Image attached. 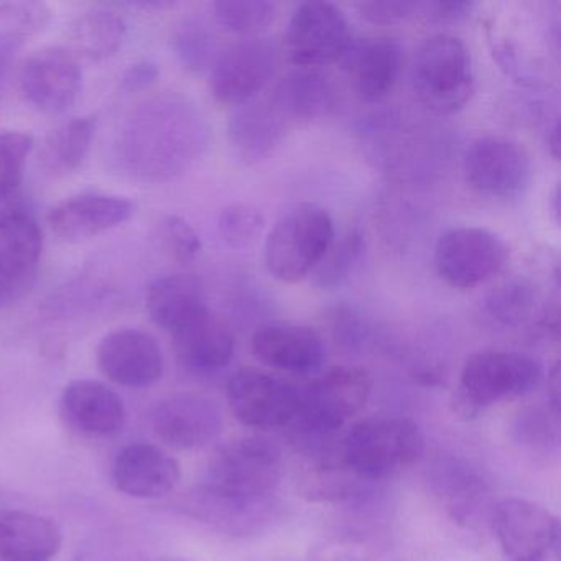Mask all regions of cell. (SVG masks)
<instances>
[{
    "label": "cell",
    "mask_w": 561,
    "mask_h": 561,
    "mask_svg": "<svg viewBox=\"0 0 561 561\" xmlns=\"http://www.w3.org/2000/svg\"><path fill=\"white\" fill-rule=\"evenodd\" d=\"M351 47L353 31L337 5L310 0L295 9L285 34V51L295 67L318 70L346 57Z\"/></svg>",
    "instance_id": "10"
},
{
    "label": "cell",
    "mask_w": 561,
    "mask_h": 561,
    "mask_svg": "<svg viewBox=\"0 0 561 561\" xmlns=\"http://www.w3.org/2000/svg\"><path fill=\"white\" fill-rule=\"evenodd\" d=\"M251 344L252 353L265 366L297 376L317 373L327 359L323 337L304 324H262Z\"/></svg>",
    "instance_id": "19"
},
{
    "label": "cell",
    "mask_w": 561,
    "mask_h": 561,
    "mask_svg": "<svg viewBox=\"0 0 561 561\" xmlns=\"http://www.w3.org/2000/svg\"><path fill=\"white\" fill-rule=\"evenodd\" d=\"M356 9L360 18L366 19L370 24L392 25L412 18L422 9V4L403 2V0L400 2L387 0V2H359L356 4Z\"/></svg>",
    "instance_id": "41"
},
{
    "label": "cell",
    "mask_w": 561,
    "mask_h": 561,
    "mask_svg": "<svg viewBox=\"0 0 561 561\" xmlns=\"http://www.w3.org/2000/svg\"><path fill=\"white\" fill-rule=\"evenodd\" d=\"M152 428L170 448H202L221 435L222 412L211 397L176 393L153 410Z\"/></svg>",
    "instance_id": "17"
},
{
    "label": "cell",
    "mask_w": 561,
    "mask_h": 561,
    "mask_svg": "<svg viewBox=\"0 0 561 561\" xmlns=\"http://www.w3.org/2000/svg\"><path fill=\"white\" fill-rule=\"evenodd\" d=\"M265 218L261 209L245 203H236L222 209L218 231L222 241L232 249H244L254 244L264 231Z\"/></svg>",
    "instance_id": "37"
},
{
    "label": "cell",
    "mask_w": 561,
    "mask_h": 561,
    "mask_svg": "<svg viewBox=\"0 0 561 561\" xmlns=\"http://www.w3.org/2000/svg\"><path fill=\"white\" fill-rule=\"evenodd\" d=\"M438 492L448 502L455 520L471 524L481 512L488 497V485L468 466L458 461H443L436 466L432 478Z\"/></svg>",
    "instance_id": "31"
},
{
    "label": "cell",
    "mask_w": 561,
    "mask_h": 561,
    "mask_svg": "<svg viewBox=\"0 0 561 561\" xmlns=\"http://www.w3.org/2000/svg\"><path fill=\"white\" fill-rule=\"evenodd\" d=\"M180 478L179 461L150 443L127 445L114 459V485L130 497H163L176 488Z\"/></svg>",
    "instance_id": "21"
},
{
    "label": "cell",
    "mask_w": 561,
    "mask_h": 561,
    "mask_svg": "<svg viewBox=\"0 0 561 561\" xmlns=\"http://www.w3.org/2000/svg\"><path fill=\"white\" fill-rule=\"evenodd\" d=\"M96 117H75L51 130L41 147V167L47 175L61 179L80 169L96 134Z\"/></svg>",
    "instance_id": "29"
},
{
    "label": "cell",
    "mask_w": 561,
    "mask_h": 561,
    "mask_svg": "<svg viewBox=\"0 0 561 561\" xmlns=\"http://www.w3.org/2000/svg\"><path fill=\"white\" fill-rule=\"evenodd\" d=\"M331 328H333L337 340L350 347L359 346L369 334L366 320H363L360 314L350 307L334 308L331 313Z\"/></svg>",
    "instance_id": "42"
},
{
    "label": "cell",
    "mask_w": 561,
    "mask_h": 561,
    "mask_svg": "<svg viewBox=\"0 0 561 561\" xmlns=\"http://www.w3.org/2000/svg\"><path fill=\"white\" fill-rule=\"evenodd\" d=\"M126 37L127 24L119 12L111 8H93L71 25V51L78 58L107 60L123 48Z\"/></svg>",
    "instance_id": "30"
},
{
    "label": "cell",
    "mask_w": 561,
    "mask_h": 561,
    "mask_svg": "<svg viewBox=\"0 0 561 561\" xmlns=\"http://www.w3.org/2000/svg\"><path fill=\"white\" fill-rule=\"evenodd\" d=\"M290 124L272 106L271 101L236 107L228 124L229 140L245 160L264 159L282 142Z\"/></svg>",
    "instance_id": "28"
},
{
    "label": "cell",
    "mask_w": 561,
    "mask_h": 561,
    "mask_svg": "<svg viewBox=\"0 0 561 561\" xmlns=\"http://www.w3.org/2000/svg\"><path fill=\"white\" fill-rule=\"evenodd\" d=\"M163 249L180 264H190L202 252V239L196 229L182 216H165L160 222Z\"/></svg>",
    "instance_id": "39"
},
{
    "label": "cell",
    "mask_w": 561,
    "mask_h": 561,
    "mask_svg": "<svg viewBox=\"0 0 561 561\" xmlns=\"http://www.w3.org/2000/svg\"><path fill=\"white\" fill-rule=\"evenodd\" d=\"M268 101L288 124L310 123L334 110L336 90L320 71L298 68L275 87Z\"/></svg>",
    "instance_id": "27"
},
{
    "label": "cell",
    "mask_w": 561,
    "mask_h": 561,
    "mask_svg": "<svg viewBox=\"0 0 561 561\" xmlns=\"http://www.w3.org/2000/svg\"><path fill=\"white\" fill-rule=\"evenodd\" d=\"M0 18L4 19L11 31L21 37L37 34L50 22V9L41 2H5L0 4Z\"/></svg>",
    "instance_id": "40"
},
{
    "label": "cell",
    "mask_w": 561,
    "mask_h": 561,
    "mask_svg": "<svg viewBox=\"0 0 561 561\" xmlns=\"http://www.w3.org/2000/svg\"><path fill=\"white\" fill-rule=\"evenodd\" d=\"M550 139H548V144H550L551 156L554 159H558V149H560V140H558V124L554 123L553 127L550 129Z\"/></svg>",
    "instance_id": "47"
},
{
    "label": "cell",
    "mask_w": 561,
    "mask_h": 561,
    "mask_svg": "<svg viewBox=\"0 0 561 561\" xmlns=\"http://www.w3.org/2000/svg\"><path fill=\"white\" fill-rule=\"evenodd\" d=\"M24 42L25 38L15 34V32H0V98H2L5 81H8L9 73H11L12 64H14Z\"/></svg>",
    "instance_id": "45"
},
{
    "label": "cell",
    "mask_w": 561,
    "mask_h": 561,
    "mask_svg": "<svg viewBox=\"0 0 561 561\" xmlns=\"http://www.w3.org/2000/svg\"><path fill=\"white\" fill-rule=\"evenodd\" d=\"M433 262L449 287L472 290L504 271L508 249L501 236L489 229L459 226L439 236Z\"/></svg>",
    "instance_id": "8"
},
{
    "label": "cell",
    "mask_w": 561,
    "mask_h": 561,
    "mask_svg": "<svg viewBox=\"0 0 561 561\" xmlns=\"http://www.w3.org/2000/svg\"><path fill=\"white\" fill-rule=\"evenodd\" d=\"M491 524L504 553L514 561H550L560 543V522L543 505L507 497L492 508Z\"/></svg>",
    "instance_id": "13"
},
{
    "label": "cell",
    "mask_w": 561,
    "mask_h": 561,
    "mask_svg": "<svg viewBox=\"0 0 561 561\" xmlns=\"http://www.w3.org/2000/svg\"><path fill=\"white\" fill-rule=\"evenodd\" d=\"M44 236L24 203H0V311L21 301L34 287Z\"/></svg>",
    "instance_id": "9"
},
{
    "label": "cell",
    "mask_w": 561,
    "mask_h": 561,
    "mask_svg": "<svg viewBox=\"0 0 561 561\" xmlns=\"http://www.w3.org/2000/svg\"><path fill=\"white\" fill-rule=\"evenodd\" d=\"M517 432L522 442L525 445H530L531 448L550 446V443L554 442V430L551 426L550 416H547V413L541 410L524 413L518 422Z\"/></svg>",
    "instance_id": "43"
},
{
    "label": "cell",
    "mask_w": 561,
    "mask_h": 561,
    "mask_svg": "<svg viewBox=\"0 0 561 561\" xmlns=\"http://www.w3.org/2000/svg\"><path fill=\"white\" fill-rule=\"evenodd\" d=\"M425 449L422 428L409 416L360 420L340 443L341 461L363 481L389 478L419 461Z\"/></svg>",
    "instance_id": "2"
},
{
    "label": "cell",
    "mask_w": 561,
    "mask_h": 561,
    "mask_svg": "<svg viewBox=\"0 0 561 561\" xmlns=\"http://www.w3.org/2000/svg\"><path fill=\"white\" fill-rule=\"evenodd\" d=\"M373 379L363 367L337 366L301 390L291 432L334 435L366 407Z\"/></svg>",
    "instance_id": "7"
},
{
    "label": "cell",
    "mask_w": 561,
    "mask_h": 561,
    "mask_svg": "<svg viewBox=\"0 0 561 561\" xmlns=\"http://www.w3.org/2000/svg\"><path fill=\"white\" fill-rule=\"evenodd\" d=\"M537 290L525 278H512L485 295L482 307L485 314L502 327L517 328L535 313Z\"/></svg>",
    "instance_id": "32"
},
{
    "label": "cell",
    "mask_w": 561,
    "mask_h": 561,
    "mask_svg": "<svg viewBox=\"0 0 561 561\" xmlns=\"http://www.w3.org/2000/svg\"><path fill=\"white\" fill-rule=\"evenodd\" d=\"M61 415L71 428L98 438L123 432L127 419L119 393L93 379L73 380L65 387Z\"/></svg>",
    "instance_id": "22"
},
{
    "label": "cell",
    "mask_w": 561,
    "mask_h": 561,
    "mask_svg": "<svg viewBox=\"0 0 561 561\" xmlns=\"http://www.w3.org/2000/svg\"><path fill=\"white\" fill-rule=\"evenodd\" d=\"M64 547L57 522L27 511L0 514V561H51Z\"/></svg>",
    "instance_id": "24"
},
{
    "label": "cell",
    "mask_w": 561,
    "mask_h": 561,
    "mask_svg": "<svg viewBox=\"0 0 561 561\" xmlns=\"http://www.w3.org/2000/svg\"><path fill=\"white\" fill-rule=\"evenodd\" d=\"M216 22L232 34L251 35L264 31L277 14L267 0H221L213 4Z\"/></svg>",
    "instance_id": "35"
},
{
    "label": "cell",
    "mask_w": 561,
    "mask_h": 561,
    "mask_svg": "<svg viewBox=\"0 0 561 561\" xmlns=\"http://www.w3.org/2000/svg\"><path fill=\"white\" fill-rule=\"evenodd\" d=\"M278 50L267 38L238 42L218 54L209 75L213 98L226 106L254 100L274 77Z\"/></svg>",
    "instance_id": "14"
},
{
    "label": "cell",
    "mask_w": 561,
    "mask_h": 561,
    "mask_svg": "<svg viewBox=\"0 0 561 561\" xmlns=\"http://www.w3.org/2000/svg\"><path fill=\"white\" fill-rule=\"evenodd\" d=\"M180 508L183 514L215 530L231 535H248L271 524L277 505L271 501V497L251 501V499L236 497L202 484L183 495Z\"/></svg>",
    "instance_id": "18"
},
{
    "label": "cell",
    "mask_w": 561,
    "mask_h": 561,
    "mask_svg": "<svg viewBox=\"0 0 561 561\" xmlns=\"http://www.w3.org/2000/svg\"><path fill=\"white\" fill-rule=\"evenodd\" d=\"M34 137L24 130H0V203L9 202L24 180Z\"/></svg>",
    "instance_id": "36"
},
{
    "label": "cell",
    "mask_w": 561,
    "mask_h": 561,
    "mask_svg": "<svg viewBox=\"0 0 561 561\" xmlns=\"http://www.w3.org/2000/svg\"><path fill=\"white\" fill-rule=\"evenodd\" d=\"M543 379V367L527 354L514 351H481L462 366L456 390L455 413L472 420L494 403L527 396Z\"/></svg>",
    "instance_id": "4"
},
{
    "label": "cell",
    "mask_w": 561,
    "mask_h": 561,
    "mask_svg": "<svg viewBox=\"0 0 561 561\" xmlns=\"http://www.w3.org/2000/svg\"><path fill=\"white\" fill-rule=\"evenodd\" d=\"M412 83L420 103L433 113L461 110L474 91V67L465 42L451 34L425 38L413 60Z\"/></svg>",
    "instance_id": "5"
},
{
    "label": "cell",
    "mask_w": 561,
    "mask_h": 561,
    "mask_svg": "<svg viewBox=\"0 0 561 561\" xmlns=\"http://www.w3.org/2000/svg\"><path fill=\"white\" fill-rule=\"evenodd\" d=\"M160 70L157 64L150 60L137 61L124 71L121 78V88L126 93L149 90L159 80Z\"/></svg>",
    "instance_id": "44"
},
{
    "label": "cell",
    "mask_w": 561,
    "mask_h": 561,
    "mask_svg": "<svg viewBox=\"0 0 561 561\" xmlns=\"http://www.w3.org/2000/svg\"><path fill=\"white\" fill-rule=\"evenodd\" d=\"M465 179L484 198L514 199L530 185L531 162L527 150L501 136L474 140L462 160Z\"/></svg>",
    "instance_id": "11"
},
{
    "label": "cell",
    "mask_w": 561,
    "mask_h": 561,
    "mask_svg": "<svg viewBox=\"0 0 561 561\" xmlns=\"http://www.w3.org/2000/svg\"><path fill=\"white\" fill-rule=\"evenodd\" d=\"M425 15L436 22H458L471 14L472 2H432L422 4Z\"/></svg>",
    "instance_id": "46"
},
{
    "label": "cell",
    "mask_w": 561,
    "mask_h": 561,
    "mask_svg": "<svg viewBox=\"0 0 561 561\" xmlns=\"http://www.w3.org/2000/svg\"><path fill=\"white\" fill-rule=\"evenodd\" d=\"M208 119L188 98L162 93L137 104L114 144L117 165L140 183H165L188 172L208 149Z\"/></svg>",
    "instance_id": "1"
},
{
    "label": "cell",
    "mask_w": 561,
    "mask_h": 561,
    "mask_svg": "<svg viewBox=\"0 0 561 561\" xmlns=\"http://www.w3.org/2000/svg\"><path fill=\"white\" fill-rule=\"evenodd\" d=\"M347 68L357 96L366 103H379L389 96L403 67V48L396 38H367L347 51Z\"/></svg>",
    "instance_id": "23"
},
{
    "label": "cell",
    "mask_w": 561,
    "mask_h": 561,
    "mask_svg": "<svg viewBox=\"0 0 561 561\" xmlns=\"http://www.w3.org/2000/svg\"><path fill=\"white\" fill-rule=\"evenodd\" d=\"M172 50L176 60L192 73L211 70L218 57L215 32L203 19H183L173 31Z\"/></svg>",
    "instance_id": "33"
},
{
    "label": "cell",
    "mask_w": 561,
    "mask_h": 561,
    "mask_svg": "<svg viewBox=\"0 0 561 561\" xmlns=\"http://www.w3.org/2000/svg\"><path fill=\"white\" fill-rule=\"evenodd\" d=\"M136 205L124 196L83 193L65 199L48 215L51 231L67 242H83L133 218Z\"/></svg>",
    "instance_id": "20"
},
{
    "label": "cell",
    "mask_w": 561,
    "mask_h": 561,
    "mask_svg": "<svg viewBox=\"0 0 561 561\" xmlns=\"http://www.w3.org/2000/svg\"><path fill=\"white\" fill-rule=\"evenodd\" d=\"M311 561H383L380 548L367 537L340 534L321 541Z\"/></svg>",
    "instance_id": "38"
},
{
    "label": "cell",
    "mask_w": 561,
    "mask_h": 561,
    "mask_svg": "<svg viewBox=\"0 0 561 561\" xmlns=\"http://www.w3.org/2000/svg\"><path fill=\"white\" fill-rule=\"evenodd\" d=\"M146 307L150 320L172 336L209 311L202 284L192 275L157 278L147 290Z\"/></svg>",
    "instance_id": "26"
},
{
    "label": "cell",
    "mask_w": 561,
    "mask_h": 561,
    "mask_svg": "<svg viewBox=\"0 0 561 561\" xmlns=\"http://www.w3.org/2000/svg\"><path fill=\"white\" fill-rule=\"evenodd\" d=\"M364 252V236L359 231H350L340 241L334 239L323 261L314 268L313 282L321 290L340 287L353 274Z\"/></svg>",
    "instance_id": "34"
},
{
    "label": "cell",
    "mask_w": 561,
    "mask_h": 561,
    "mask_svg": "<svg viewBox=\"0 0 561 561\" xmlns=\"http://www.w3.org/2000/svg\"><path fill=\"white\" fill-rule=\"evenodd\" d=\"M152 561H192V560H185V558H179V557H159Z\"/></svg>",
    "instance_id": "48"
},
{
    "label": "cell",
    "mask_w": 561,
    "mask_h": 561,
    "mask_svg": "<svg viewBox=\"0 0 561 561\" xmlns=\"http://www.w3.org/2000/svg\"><path fill=\"white\" fill-rule=\"evenodd\" d=\"M284 474V455L274 442L261 436L234 439L216 449L203 484L236 497H271Z\"/></svg>",
    "instance_id": "6"
},
{
    "label": "cell",
    "mask_w": 561,
    "mask_h": 561,
    "mask_svg": "<svg viewBox=\"0 0 561 561\" xmlns=\"http://www.w3.org/2000/svg\"><path fill=\"white\" fill-rule=\"evenodd\" d=\"M172 340L176 357L192 373H218L228 367L234 357V334L211 311L173 334Z\"/></svg>",
    "instance_id": "25"
},
{
    "label": "cell",
    "mask_w": 561,
    "mask_h": 561,
    "mask_svg": "<svg viewBox=\"0 0 561 561\" xmlns=\"http://www.w3.org/2000/svg\"><path fill=\"white\" fill-rule=\"evenodd\" d=\"M83 88L80 58L64 47L35 51L21 71L25 101L45 114H61L77 103Z\"/></svg>",
    "instance_id": "15"
},
{
    "label": "cell",
    "mask_w": 561,
    "mask_h": 561,
    "mask_svg": "<svg viewBox=\"0 0 561 561\" xmlns=\"http://www.w3.org/2000/svg\"><path fill=\"white\" fill-rule=\"evenodd\" d=\"M101 373L121 387L146 389L159 382L165 369L162 350L146 331L123 328L106 334L98 346Z\"/></svg>",
    "instance_id": "16"
},
{
    "label": "cell",
    "mask_w": 561,
    "mask_h": 561,
    "mask_svg": "<svg viewBox=\"0 0 561 561\" xmlns=\"http://www.w3.org/2000/svg\"><path fill=\"white\" fill-rule=\"evenodd\" d=\"M334 239L330 213L301 203L284 213L265 238V268L282 284H298L313 274Z\"/></svg>",
    "instance_id": "3"
},
{
    "label": "cell",
    "mask_w": 561,
    "mask_h": 561,
    "mask_svg": "<svg viewBox=\"0 0 561 561\" xmlns=\"http://www.w3.org/2000/svg\"><path fill=\"white\" fill-rule=\"evenodd\" d=\"M226 396L236 419L252 428L290 426L300 410L301 390L254 367L238 370L229 379Z\"/></svg>",
    "instance_id": "12"
}]
</instances>
